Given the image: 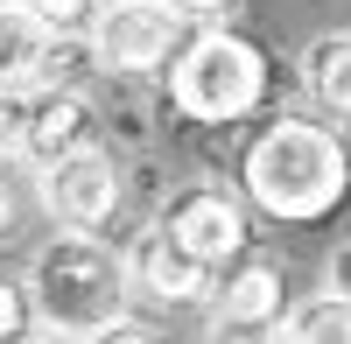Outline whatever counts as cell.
<instances>
[{
    "label": "cell",
    "mask_w": 351,
    "mask_h": 344,
    "mask_svg": "<svg viewBox=\"0 0 351 344\" xmlns=\"http://www.w3.org/2000/svg\"><path fill=\"white\" fill-rule=\"evenodd\" d=\"M239 197L274 225H324L351 197V148L330 120L281 112L239 155Z\"/></svg>",
    "instance_id": "6da1fadb"
},
{
    "label": "cell",
    "mask_w": 351,
    "mask_h": 344,
    "mask_svg": "<svg viewBox=\"0 0 351 344\" xmlns=\"http://www.w3.org/2000/svg\"><path fill=\"white\" fill-rule=\"evenodd\" d=\"M267 84H274L267 49H260L253 36H239V28H225V21H197L183 36V49L162 64L169 112L190 120V127H204V134L253 120V112L267 106Z\"/></svg>",
    "instance_id": "7a4b0ae2"
},
{
    "label": "cell",
    "mask_w": 351,
    "mask_h": 344,
    "mask_svg": "<svg viewBox=\"0 0 351 344\" xmlns=\"http://www.w3.org/2000/svg\"><path fill=\"white\" fill-rule=\"evenodd\" d=\"M28 317L84 337L112 317H127V267H120V246L92 239V232H49L36 253H28Z\"/></svg>",
    "instance_id": "3957f363"
},
{
    "label": "cell",
    "mask_w": 351,
    "mask_h": 344,
    "mask_svg": "<svg viewBox=\"0 0 351 344\" xmlns=\"http://www.w3.org/2000/svg\"><path fill=\"white\" fill-rule=\"evenodd\" d=\"M190 14L169 8V0H99L92 28H84V56H92L99 77H162V64L190 36Z\"/></svg>",
    "instance_id": "277c9868"
},
{
    "label": "cell",
    "mask_w": 351,
    "mask_h": 344,
    "mask_svg": "<svg viewBox=\"0 0 351 344\" xmlns=\"http://www.w3.org/2000/svg\"><path fill=\"white\" fill-rule=\"evenodd\" d=\"M36 211L56 232L106 239V225H120V211H127V155H112L106 140H92V148L36 169Z\"/></svg>",
    "instance_id": "5b68a950"
},
{
    "label": "cell",
    "mask_w": 351,
    "mask_h": 344,
    "mask_svg": "<svg viewBox=\"0 0 351 344\" xmlns=\"http://www.w3.org/2000/svg\"><path fill=\"white\" fill-rule=\"evenodd\" d=\"M155 225L183 253H197L204 267L225 274L246 253V239H253V204L232 183H218V176H190V183H176L162 204H155Z\"/></svg>",
    "instance_id": "8992f818"
},
{
    "label": "cell",
    "mask_w": 351,
    "mask_h": 344,
    "mask_svg": "<svg viewBox=\"0 0 351 344\" xmlns=\"http://www.w3.org/2000/svg\"><path fill=\"white\" fill-rule=\"evenodd\" d=\"M77 36H56V28L28 8V0H0V99H36L56 84H77Z\"/></svg>",
    "instance_id": "52a82bcc"
},
{
    "label": "cell",
    "mask_w": 351,
    "mask_h": 344,
    "mask_svg": "<svg viewBox=\"0 0 351 344\" xmlns=\"http://www.w3.org/2000/svg\"><path fill=\"white\" fill-rule=\"evenodd\" d=\"M120 267H127V295H148L162 309H211L218 302V267H204L197 253H183L155 218L120 246Z\"/></svg>",
    "instance_id": "ba28073f"
},
{
    "label": "cell",
    "mask_w": 351,
    "mask_h": 344,
    "mask_svg": "<svg viewBox=\"0 0 351 344\" xmlns=\"http://www.w3.org/2000/svg\"><path fill=\"white\" fill-rule=\"evenodd\" d=\"M106 127H99V99L84 92V84H56V92H36L21 99V127H14V155L21 169L36 176V169L64 162L77 148H92Z\"/></svg>",
    "instance_id": "9c48e42d"
},
{
    "label": "cell",
    "mask_w": 351,
    "mask_h": 344,
    "mask_svg": "<svg viewBox=\"0 0 351 344\" xmlns=\"http://www.w3.org/2000/svg\"><path fill=\"white\" fill-rule=\"evenodd\" d=\"M225 317H253V323H281L288 317V274L281 260H267V253H239L225 274H218V302Z\"/></svg>",
    "instance_id": "30bf717a"
},
{
    "label": "cell",
    "mask_w": 351,
    "mask_h": 344,
    "mask_svg": "<svg viewBox=\"0 0 351 344\" xmlns=\"http://www.w3.org/2000/svg\"><path fill=\"white\" fill-rule=\"evenodd\" d=\"M302 92L330 112V120H351V28H324V36H309L302 56Z\"/></svg>",
    "instance_id": "8fae6325"
},
{
    "label": "cell",
    "mask_w": 351,
    "mask_h": 344,
    "mask_svg": "<svg viewBox=\"0 0 351 344\" xmlns=\"http://www.w3.org/2000/svg\"><path fill=\"white\" fill-rule=\"evenodd\" d=\"M281 344H351V302L330 288H309L288 302L281 317Z\"/></svg>",
    "instance_id": "7c38bea8"
},
{
    "label": "cell",
    "mask_w": 351,
    "mask_h": 344,
    "mask_svg": "<svg viewBox=\"0 0 351 344\" xmlns=\"http://www.w3.org/2000/svg\"><path fill=\"white\" fill-rule=\"evenodd\" d=\"M28 211H36V176H28L21 155L8 148V155H0V239H14L28 225Z\"/></svg>",
    "instance_id": "4fadbf2b"
},
{
    "label": "cell",
    "mask_w": 351,
    "mask_h": 344,
    "mask_svg": "<svg viewBox=\"0 0 351 344\" xmlns=\"http://www.w3.org/2000/svg\"><path fill=\"white\" fill-rule=\"evenodd\" d=\"M197 344H281V323H253V317H225V309H211L197 330Z\"/></svg>",
    "instance_id": "5bb4252c"
},
{
    "label": "cell",
    "mask_w": 351,
    "mask_h": 344,
    "mask_svg": "<svg viewBox=\"0 0 351 344\" xmlns=\"http://www.w3.org/2000/svg\"><path fill=\"white\" fill-rule=\"evenodd\" d=\"M28 8H36L56 36H84V28H92V14H99V0H28Z\"/></svg>",
    "instance_id": "9a60e30c"
},
{
    "label": "cell",
    "mask_w": 351,
    "mask_h": 344,
    "mask_svg": "<svg viewBox=\"0 0 351 344\" xmlns=\"http://www.w3.org/2000/svg\"><path fill=\"white\" fill-rule=\"evenodd\" d=\"M77 344H162L141 317H112V323H99V330H84Z\"/></svg>",
    "instance_id": "2e32d148"
},
{
    "label": "cell",
    "mask_w": 351,
    "mask_h": 344,
    "mask_svg": "<svg viewBox=\"0 0 351 344\" xmlns=\"http://www.w3.org/2000/svg\"><path fill=\"white\" fill-rule=\"evenodd\" d=\"M28 323H36V317H28V288L0 274V344H8L14 330H28Z\"/></svg>",
    "instance_id": "e0dca14e"
},
{
    "label": "cell",
    "mask_w": 351,
    "mask_h": 344,
    "mask_svg": "<svg viewBox=\"0 0 351 344\" xmlns=\"http://www.w3.org/2000/svg\"><path fill=\"white\" fill-rule=\"evenodd\" d=\"M324 288L351 302V239H344V246H330V260H324Z\"/></svg>",
    "instance_id": "ac0fdd59"
},
{
    "label": "cell",
    "mask_w": 351,
    "mask_h": 344,
    "mask_svg": "<svg viewBox=\"0 0 351 344\" xmlns=\"http://www.w3.org/2000/svg\"><path fill=\"white\" fill-rule=\"evenodd\" d=\"M169 8H183L190 21H218V14H232V0H169Z\"/></svg>",
    "instance_id": "d6986e66"
},
{
    "label": "cell",
    "mask_w": 351,
    "mask_h": 344,
    "mask_svg": "<svg viewBox=\"0 0 351 344\" xmlns=\"http://www.w3.org/2000/svg\"><path fill=\"white\" fill-rule=\"evenodd\" d=\"M8 344H77V337H64V330H49V323H28V330H14Z\"/></svg>",
    "instance_id": "ffe728a7"
},
{
    "label": "cell",
    "mask_w": 351,
    "mask_h": 344,
    "mask_svg": "<svg viewBox=\"0 0 351 344\" xmlns=\"http://www.w3.org/2000/svg\"><path fill=\"white\" fill-rule=\"evenodd\" d=\"M14 127H21V106H14V99H0V155L14 148Z\"/></svg>",
    "instance_id": "44dd1931"
}]
</instances>
